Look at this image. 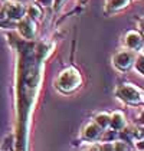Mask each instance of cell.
Segmentation results:
<instances>
[{
  "label": "cell",
  "mask_w": 144,
  "mask_h": 151,
  "mask_svg": "<svg viewBox=\"0 0 144 151\" xmlns=\"http://www.w3.org/2000/svg\"><path fill=\"white\" fill-rule=\"evenodd\" d=\"M81 82V76L78 73V70L73 68H68L65 69L58 78V88L63 92H71L73 91Z\"/></svg>",
  "instance_id": "obj_1"
},
{
  "label": "cell",
  "mask_w": 144,
  "mask_h": 151,
  "mask_svg": "<svg viewBox=\"0 0 144 151\" xmlns=\"http://www.w3.org/2000/svg\"><path fill=\"white\" fill-rule=\"evenodd\" d=\"M117 95L120 96L122 101L130 102V104H138L143 101V92L131 85H121L117 89Z\"/></svg>",
  "instance_id": "obj_2"
},
{
  "label": "cell",
  "mask_w": 144,
  "mask_h": 151,
  "mask_svg": "<svg viewBox=\"0 0 144 151\" xmlns=\"http://www.w3.org/2000/svg\"><path fill=\"white\" fill-rule=\"evenodd\" d=\"M19 32L22 33L23 37L26 39H33L35 37V32H36V27H35V22L27 16V17H22L19 19Z\"/></svg>",
  "instance_id": "obj_3"
},
{
  "label": "cell",
  "mask_w": 144,
  "mask_h": 151,
  "mask_svg": "<svg viewBox=\"0 0 144 151\" xmlns=\"http://www.w3.org/2000/svg\"><path fill=\"white\" fill-rule=\"evenodd\" d=\"M132 62H134V53H132V52H128V50H124V52L117 53L115 58H114L115 66L120 68V69H127V68H130Z\"/></svg>",
  "instance_id": "obj_4"
},
{
  "label": "cell",
  "mask_w": 144,
  "mask_h": 151,
  "mask_svg": "<svg viewBox=\"0 0 144 151\" xmlns=\"http://www.w3.org/2000/svg\"><path fill=\"white\" fill-rule=\"evenodd\" d=\"M6 13L10 19H22L24 13V7L23 4L20 3H9L7 4V9H6Z\"/></svg>",
  "instance_id": "obj_5"
},
{
  "label": "cell",
  "mask_w": 144,
  "mask_h": 151,
  "mask_svg": "<svg viewBox=\"0 0 144 151\" xmlns=\"http://www.w3.org/2000/svg\"><path fill=\"white\" fill-rule=\"evenodd\" d=\"M101 129H102V128L99 127L96 122L88 124L84 129V137L86 139H89V141H94V139H96L101 135Z\"/></svg>",
  "instance_id": "obj_6"
},
{
  "label": "cell",
  "mask_w": 144,
  "mask_h": 151,
  "mask_svg": "<svg viewBox=\"0 0 144 151\" xmlns=\"http://www.w3.org/2000/svg\"><path fill=\"white\" fill-rule=\"evenodd\" d=\"M141 43H143L141 36L138 35V33H135V32H130L127 35V37H125V45H127V47H130L132 50L141 47Z\"/></svg>",
  "instance_id": "obj_7"
},
{
  "label": "cell",
  "mask_w": 144,
  "mask_h": 151,
  "mask_svg": "<svg viewBox=\"0 0 144 151\" xmlns=\"http://www.w3.org/2000/svg\"><path fill=\"white\" fill-rule=\"evenodd\" d=\"M124 125H125V119H124V115L121 112H114L112 115H109V127L114 131L122 129Z\"/></svg>",
  "instance_id": "obj_8"
},
{
  "label": "cell",
  "mask_w": 144,
  "mask_h": 151,
  "mask_svg": "<svg viewBox=\"0 0 144 151\" xmlns=\"http://www.w3.org/2000/svg\"><path fill=\"white\" fill-rule=\"evenodd\" d=\"M130 0H108V10H120L128 4Z\"/></svg>",
  "instance_id": "obj_9"
},
{
  "label": "cell",
  "mask_w": 144,
  "mask_h": 151,
  "mask_svg": "<svg viewBox=\"0 0 144 151\" xmlns=\"http://www.w3.org/2000/svg\"><path fill=\"white\" fill-rule=\"evenodd\" d=\"M95 122L101 128L109 127V115H108V114H105V112H102V114H98V115L95 116Z\"/></svg>",
  "instance_id": "obj_10"
},
{
  "label": "cell",
  "mask_w": 144,
  "mask_h": 151,
  "mask_svg": "<svg viewBox=\"0 0 144 151\" xmlns=\"http://www.w3.org/2000/svg\"><path fill=\"white\" fill-rule=\"evenodd\" d=\"M36 50H37V52H36V53H37V59L42 60L43 58H46V55L49 53V46L46 45V43H40Z\"/></svg>",
  "instance_id": "obj_11"
},
{
  "label": "cell",
  "mask_w": 144,
  "mask_h": 151,
  "mask_svg": "<svg viewBox=\"0 0 144 151\" xmlns=\"http://www.w3.org/2000/svg\"><path fill=\"white\" fill-rule=\"evenodd\" d=\"M27 16L30 19H39L40 17V9L37 6H35V4H30L27 7Z\"/></svg>",
  "instance_id": "obj_12"
},
{
  "label": "cell",
  "mask_w": 144,
  "mask_h": 151,
  "mask_svg": "<svg viewBox=\"0 0 144 151\" xmlns=\"http://www.w3.org/2000/svg\"><path fill=\"white\" fill-rule=\"evenodd\" d=\"M135 68H137V70H138L140 73H144V56H143V53H140L138 58H137V60H135Z\"/></svg>",
  "instance_id": "obj_13"
},
{
  "label": "cell",
  "mask_w": 144,
  "mask_h": 151,
  "mask_svg": "<svg viewBox=\"0 0 144 151\" xmlns=\"http://www.w3.org/2000/svg\"><path fill=\"white\" fill-rule=\"evenodd\" d=\"M112 148H114V150H128L127 144H124V142H121V141L114 142V144H112Z\"/></svg>",
  "instance_id": "obj_14"
},
{
  "label": "cell",
  "mask_w": 144,
  "mask_h": 151,
  "mask_svg": "<svg viewBox=\"0 0 144 151\" xmlns=\"http://www.w3.org/2000/svg\"><path fill=\"white\" fill-rule=\"evenodd\" d=\"M39 4H42V6H50L52 3H53V0H36Z\"/></svg>",
  "instance_id": "obj_15"
},
{
  "label": "cell",
  "mask_w": 144,
  "mask_h": 151,
  "mask_svg": "<svg viewBox=\"0 0 144 151\" xmlns=\"http://www.w3.org/2000/svg\"><path fill=\"white\" fill-rule=\"evenodd\" d=\"M62 1H63V0H55V4H56V6H59Z\"/></svg>",
  "instance_id": "obj_16"
},
{
  "label": "cell",
  "mask_w": 144,
  "mask_h": 151,
  "mask_svg": "<svg viewBox=\"0 0 144 151\" xmlns=\"http://www.w3.org/2000/svg\"><path fill=\"white\" fill-rule=\"evenodd\" d=\"M0 1H4V0H0Z\"/></svg>",
  "instance_id": "obj_17"
}]
</instances>
